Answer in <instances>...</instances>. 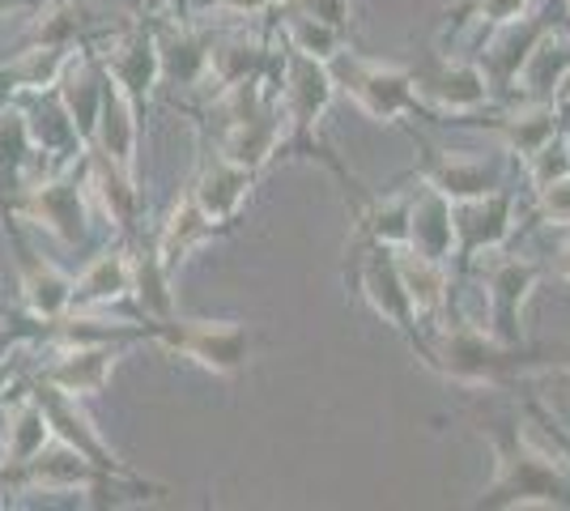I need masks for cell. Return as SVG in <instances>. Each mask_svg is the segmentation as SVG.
Masks as SVG:
<instances>
[{
    "label": "cell",
    "instance_id": "obj_1",
    "mask_svg": "<svg viewBox=\"0 0 570 511\" xmlns=\"http://www.w3.org/2000/svg\"><path fill=\"white\" fill-rule=\"evenodd\" d=\"M0 490L13 494H90V503L107 508V503H141V499H158L167 494V487L145 482L141 473H107L90 464L86 456H77L72 448H65L51 435V443L30 456L26 464H0Z\"/></svg>",
    "mask_w": 570,
    "mask_h": 511
},
{
    "label": "cell",
    "instance_id": "obj_2",
    "mask_svg": "<svg viewBox=\"0 0 570 511\" xmlns=\"http://www.w3.org/2000/svg\"><path fill=\"white\" fill-rule=\"evenodd\" d=\"M0 209L22 218L35 230H48L60 247H86L90 244V188H86V154L77 163L48 170L39 179L22 184L18 193L0 196Z\"/></svg>",
    "mask_w": 570,
    "mask_h": 511
},
{
    "label": "cell",
    "instance_id": "obj_3",
    "mask_svg": "<svg viewBox=\"0 0 570 511\" xmlns=\"http://www.w3.org/2000/svg\"><path fill=\"white\" fill-rule=\"evenodd\" d=\"M499 482L481 499V508H570V482L562 478V456L528 448L520 431H494Z\"/></svg>",
    "mask_w": 570,
    "mask_h": 511
},
{
    "label": "cell",
    "instance_id": "obj_4",
    "mask_svg": "<svg viewBox=\"0 0 570 511\" xmlns=\"http://www.w3.org/2000/svg\"><path fill=\"white\" fill-rule=\"evenodd\" d=\"M336 81L324 60L303 56V51L285 48L282 56V120L289 124V137H282V149H298V154H320L315 146V128L324 120L328 102H333Z\"/></svg>",
    "mask_w": 570,
    "mask_h": 511
},
{
    "label": "cell",
    "instance_id": "obj_5",
    "mask_svg": "<svg viewBox=\"0 0 570 511\" xmlns=\"http://www.w3.org/2000/svg\"><path fill=\"white\" fill-rule=\"evenodd\" d=\"M158 345L191 358L214 375H238L252 358V328L238 320H167L158 324Z\"/></svg>",
    "mask_w": 570,
    "mask_h": 511
},
{
    "label": "cell",
    "instance_id": "obj_6",
    "mask_svg": "<svg viewBox=\"0 0 570 511\" xmlns=\"http://www.w3.org/2000/svg\"><path fill=\"white\" fill-rule=\"evenodd\" d=\"M422 354H426L430 366H439L443 375L464 380V384H499L502 375H511V371H520L528 363L520 350H507L499 337L485 341L469 324L443 333L434 345H422Z\"/></svg>",
    "mask_w": 570,
    "mask_h": 511
},
{
    "label": "cell",
    "instance_id": "obj_7",
    "mask_svg": "<svg viewBox=\"0 0 570 511\" xmlns=\"http://www.w3.org/2000/svg\"><path fill=\"white\" fill-rule=\"evenodd\" d=\"M328 73L375 120H392V116H404V111H417V90H413V77L404 73V69H387V65H375V60H357V56L336 51L333 60H328Z\"/></svg>",
    "mask_w": 570,
    "mask_h": 511
},
{
    "label": "cell",
    "instance_id": "obj_8",
    "mask_svg": "<svg viewBox=\"0 0 570 511\" xmlns=\"http://www.w3.org/2000/svg\"><path fill=\"white\" fill-rule=\"evenodd\" d=\"M0 218H4V235L13 244V256H18V291H22L26 312L39 324L65 316L72 307V277L56 261L35 252V244L22 230V218H13L9 209H0Z\"/></svg>",
    "mask_w": 570,
    "mask_h": 511
},
{
    "label": "cell",
    "instance_id": "obj_9",
    "mask_svg": "<svg viewBox=\"0 0 570 511\" xmlns=\"http://www.w3.org/2000/svg\"><path fill=\"white\" fill-rule=\"evenodd\" d=\"M95 51L98 60H102V69H107V77L145 111V102L163 86V60H158V35H154V26L145 22L128 26L107 48L95 43Z\"/></svg>",
    "mask_w": 570,
    "mask_h": 511
},
{
    "label": "cell",
    "instance_id": "obj_10",
    "mask_svg": "<svg viewBox=\"0 0 570 511\" xmlns=\"http://www.w3.org/2000/svg\"><path fill=\"white\" fill-rule=\"evenodd\" d=\"M35 396H39V405H43V414H48L51 435L60 439L65 448H72L77 456H86V461L98 464V469H107V473H132L128 461H119L116 448L98 435V426L90 422L86 405H81L77 396L51 389V384H43V380H35Z\"/></svg>",
    "mask_w": 570,
    "mask_h": 511
},
{
    "label": "cell",
    "instance_id": "obj_11",
    "mask_svg": "<svg viewBox=\"0 0 570 511\" xmlns=\"http://www.w3.org/2000/svg\"><path fill=\"white\" fill-rule=\"evenodd\" d=\"M102 77H107V69H102ZM137 146H141V107L107 77L90 149H95L98 158H107L111 167H119L124 175L137 179Z\"/></svg>",
    "mask_w": 570,
    "mask_h": 511
},
{
    "label": "cell",
    "instance_id": "obj_12",
    "mask_svg": "<svg viewBox=\"0 0 570 511\" xmlns=\"http://www.w3.org/2000/svg\"><path fill=\"white\" fill-rule=\"evenodd\" d=\"M18 98V107H22L26 116V128H30V146L39 154V163L48 158V170L65 167V163H77L86 146H81V137H77V128H72L69 111H65V102L56 98V86L51 90H30V95H13Z\"/></svg>",
    "mask_w": 570,
    "mask_h": 511
},
{
    "label": "cell",
    "instance_id": "obj_13",
    "mask_svg": "<svg viewBox=\"0 0 570 511\" xmlns=\"http://www.w3.org/2000/svg\"><path fill=\"white\" fill-rule=\"evenodd\" d=\"M128 345H77V350H56V358L43 363L39 380L51 389L69 392L77 401H90L111 384L119 358Z\"/></svg>",
    "mask_w": 570,
    "mask_h": 511
},
{
    "label": "cell",
    "instance_id": "obj_14",
    "mask_svg": "<svg viewBox=\"0 0 570 511\" xmlns=\"http://www.w3.org/2000/svg\"><path fill=\"white\" fill-rule=\"evenodd\" d=\"M102 60H98L95 43H81V48L69 56L65 73L56 81V98L65 102L72 128L81 137V146L90 149L95 141V124H98V107H102Z\"/></svg>",
    "mask_w": 570,
    "mask_h": 511
},
{
    "label": "cell",
    "instance_id": "obj_15",
    "mask_svg": "<svg viewBox=\"0 0 570 511\" xmlns=\"http://www.w3.org/2000/svg\"><path fill=\"white\" fill-rule=\"evenodd\" d=\"M252 184H256V170L238 167L230 158H222V154H205V163H200V175H196V184H191V196H196V205L205 209V218L222 226V230H230V222L238 218V209H243V200L252 193Z\"/></svg>",
    "mask_w": 570,
    "mask_h": 511
},
{
    "label": "cell",
    "instance_id": "obj_16",
    "mask_svg": "<svg viewBox=\"0 0 570 511\" xmlns=\"http://www.w3.org/2000/svg\"><path fill=\"white\" fill-rule=\"evenodd\" d=\"M132 291V247L107 244L90 265L81 268V277H72V312H102Z\"/></svg>",
    "mask_w": 570,
    "mask_h": 511
},
{
    "label": "cell",
    "instance_id": "obj_17",
    "mask_svg": "<svg viewBox=\"0 0 570 511\" xmlns=\"http://www.w3.org/2000/svg\"><path fill=\"white\" fill-rule=\"evenodd\" d=\"M282 124H285L282 102L273 98L256 116H247V120H238V124H226V128H222V141H217V154L238 163V167L261 170L273 154H282Z\"/></svg>",
    "mask_w": 570,
    "mask_h": 511
},
{
    "label": "cell",
    "instance_id": "obj_18",
    "mask_svg": "<svg viewBox=\"0 0 570 511\" xmlns=\"http://www.w3.org/2000/svg\"><path fill=\"white\" fill-rule=\"evenodd\" d=\"M98 39V18L86 0H43L30 9L26 43L39 48H81Z\"/></svg>",
    "mask_w": 570,
    "mask_h": 511
},
{
    "label": "cell",
    "instance_id": "obj_19",
    "mask_svg": "<svg viewBox=\"0 0 570 511\" xmlns=\"http://www.w3.org/2000/svg\"><path fill=\"white\" fill-rule=\"evenodd\" d=\"M371 244V239H366ZM362 294L371 298V307L380 312L387 324H396L401 333H417V312L409 303V294L401 286V273H396V256L387 252V244H371V256L362 261Z\"/></svg>",
    "mask_w": 570,
    "mask_h": 511
},
{
    "label": "cell",
    "instance_id": "obj_20",
    "mask_svg": "<svg viewBox=\"0 0 570 511\" xmlns=\"http://www.w3.org/2000/svg\"><path fill=\"white\" fill-rule=\"evenodd\" d=\"M51 443V422L35 389H13V405H4V452L0 464H26Z\"/></svg>",
    "mask_w": 570,
    "mask_h": 511
},
{
    "label": "cell",
    "instance_id": "obj_21",
    "mask_svg": "<svg viewBox=\"0 0 570 511\" xmlns=\"http://www.w3.org/2000/svg\"><path fill=\"white\" fill-rule=\"evenodd\" d=\"M541 268L528 261H494L490 265V303H494V337L502 345L520 341V307L528 291L537 286Z\"/></svg>",
    "mask_w": 570,
    "mask_h": 511
},
{
    "label": "cell",
    "instance_id": "obj_22",
    "mask_svg": "<svg viewBox=\"0 0 570 511\" xmlns=\"http://www.w3.org/2000/svg\"><path fill=\"white\" fill-rule=\"evenodd\" d=\"M460 209H452V226L460 235V252L476 256L481 247H499L511 230V196L507 193H485L476 200H455Z\"/></svg>",
    "mask_w": 570,
    "mask_h": 511
},
{
    "label": "cell",
    "instance_id": "obj_23",
    "mask_svg": "<svg viewBox=\"0 0 570 511\" xmlns=\"http://www.w3.org/2000/svg\"><path fill=\"white\" fill-rule=\"evenodd\" d=\"M154 35H158L163 81H170V86H196V81L209 77V48H214L209 30L170 26V30H154Z\"/></svg>",
    "mask_w": 570,
    "mask_h": 511
},
{
    "label": "cell",
    "instance_id": "obj_24",
    "mask_svg": "<svg viewBox=\"0 0 570 511\" xmlns=\"http://www.w3.org/2000/svg\"><path fill=\"white\" fill-rule=\"evenodd\" d=\"M86 188L90 196H98V205L107 209V218L116 222V230L128 239L137 226V209H141V188L132 175H124L119 167H111L107 158H98L95 149H86Z\"/></svg>",
    "mask_w": 570,
    "mask_h": 511
},
{
    "label": "cell",
    "instance_id": "obj_25",
    "mask_svg": "<svg viewBox=\"0 0 570 511\" xmlns=\"http://www.w3.org/2000/svg\"><path fill=\"white\" fill-rule=\"evenodd\" d=\"M214 235H222V226H214V222L205 218V209L196 205V196H191V188H188V193L175 200L170 218L163 222V230H158V239H154V252H158V261L167 265V273H175V268L188 261L191 247L209 244Z\"/></svg>",
    "mask_w": 570,
    "mask_h": 511
},
{
    "label": "cell",
    "instance_id": "obj_26",
    "mask_svg": "<svg viewBox=\"0 0 570 511\" xmlns=\"http://www.w3.org/2000/svg\"><path fill=\"white\" fill-rule=\"evenodd\" d=\"M77 48H39V43H22L18 56H9L0 65V98L9 95H30V90H51L69 56Z\"/></svg>",
    "mask_w": 570,
    "mask_h": 511
},
{
    "label": "cell",
    "instance_id": "obj_27",
    "mask_svg": "<svg viewBox=\"0 0 570 511\" xmlns=\"http://www.w3.org/2000/svg\"><path fill=\"white\" fill-rule=\"evenodd\" d=\"M39 163V154L30 146V128L18 107V98H0V196L18 193L26 170Z\"/></svg>",
    "mask_w": 570,
    "mask_h": 511
},
{
    "label": "cell",
    "instance_id": "obj_28",
    "mask_svg": "<svg viewBox=\"0 0 570 511\" xmlns=\"http://www.w3.org/2000/svg\"><path fill=\"white\" fill-rule=\"evenodd\" d=\"M128 294L137 298V307H141L145 320H154V324H167V320H175L170 273H167V265L158 261L154 244L132 247V291H128Z\"/></svg>",
    "mask_w": 570,
    "mask_h": 511
},
{
    "label": "cell",
    "instance_id": "obj_29",
    "mask_svg": "<svg viewBox=\"0 0 570 511\" xmlns=\"http://www.w3.org/2000/svg\"><path fill=\"white\" fill-rule=\"evenodd\" d=\"M452 239H455L452 205H448V196L430 188V193L422 196V200H413V209H409V244H413V252L439 261V256L452 252Z\"/></svg>",
    "mask_w": 570,
    "mask_h": 511
},
{
    "label": "cell",
    "instance_id": "obj_30",
    "mask_svg": "<svg viewBox=\"0 0 570 511\" xmlns=\"http://www.w3.org/2000/svg\"><path fill=\"white\" fill-rule=\"evenodd\" d=\"M426 179L434 193H443L448 200H476V196L494 193V175L476 163L452 158V154H439L426 149Z\"/></svg>",
    "mask_w": 570,
    "mask_h": 511
},
{
    "label": "cell",
    "instance_id": "obj_31",
    "mask_svg": "<svg viewBox=\"0 0 570 511\" xmlns=\"http://www.w3.org/2000/svg\"><path fill=\"white\" fill-rule=\"evenodd\" d=\"M264 65H268V51L261 39H247V35H230V39L209 48V77H214L217 90L247 81V77H261Z\"/></svg>",
    "mask_w": 570,
    "mask_h": 511
},
{
    "label": "cell",
    "instance_id": "obj_32",
    "mask_svg": "<svg viewBox=\"0 0 570 511\" xmlns=\"http://www.w3.org/2000/svg\"><path fill=\"white\" fill-rule=\"evenodd\" d=\"M422 90L452 111H473L490 98V81H485V69H476V65H448V69L430 73Z\"/></svg>",
    "mask_w": 570,
    "mask_h": 511
},
{
    "label": "cell",
    "instance_id": "obj_33",
    "mask_svg": "<svg viewBox=\"0 0 570 511\" xmlns=\"http://www.w3.org/2000/svg\"><path fill=\"white\" fill-rule=\"evenodd\" d=\"M396 273H401V286L413 303L417 316H430L443 307V294H448V282H443V268L439 261H430L422 252H401L396 256Z\"/></svg>",
    "mask_w": 570,
    "mask_h": 511
},
{
    "label": "cell",
    "instance_id": "obj_34",
    "mask_svg": "<svg viewBox=\"0 0 570 511\" xmlns=\"http://www.w3.org/2000/svg\"><path fill=\"white\" fill-rule=\"evenodd\" d=\"M499 128H502V137H507V146L532 163V158L558 137V111L541 102V107H528L520 116H507Z\"/></svg>",
    "mask_w": 570,
    "mask_h": 511
},
{
    "label": "cell",
    "instance_id": "obj_35",
    "mask_svg": "<svg viewBox=\"0 0 570 511\" xmlns=\"http://www.w3.org/2000/svg\"><path fill=\"white\" fill-rule=\"evenodd\" d=\"M289 18H285V48L303 51V56H315V60H333L336 51H341V30L328 22H320V18H307V13H294V9H285Z\"/></svg>",
    "mask_w": 570,
    "mask_h": 511
},
{
    "label": "cell",
    "instance_id": "obj_36",
    "mask_svg": "<svg viewBox=\"0 0 570 511\" xmlns=\"http://www.w3.org/2000/svg\"><path fill=\"white\" fill-rule=\"evenodd\" d=\"M541 214H546L553 226H570V170L541 184Z\"/></svg>",
    "mask_w": 570,
    "mask_h": 511
},
{
    "label": "cell",
    "instance_id": "obj_37",
    "mask_svg": "<svg viewBox=\"0 0 570 511\" xmlns=\"http://www.w3.org/2000/svg\"><path fill=\"white\" fill-rule=\"evenodd\" d=\"M285 9L294 13H307V18H320V22L345 30L350 26V0H282Z\"/></svg>",
    "mask_w": 570,
    "mask_h": 511
},
{
    "label": "cell",
    "instance_id": "obj_38",
    "mask_svg": "<svg viewBox=\"0 0 570 511\" xmlns=\"http://www.w3.org/2000/svg\"><path fill=\"white\" fill-rule=\"evenodd\" d=\"M523 9H528V0H473L476 18H485V22H494V26L520 22Z\"/></svg>",
    "mask_w": 570,
    "mask_h": 511
},
{
    "label": "cell",
    "instance_id": "obj_39",
    "mask_svg": "<svg viewBox=\"0 0 570 511\" xmlns=\"http://www.w3.org/2000/svg\"><path fill=\"white\" fill-rule=\"evenodd\" d=\"M217 9H226V13H238V18H256L264 9H273V4H282V0H214Z\"/></svg>",
    "mask_w": 570,
    "mask_h": 511
},
{
    "label": "cell",
    "instance_id": "obj_40",
    "mask_svg": "<svg viewBox=\"0 0 570 511\" xmlns=\"http://www.w3.org/2000/svg\"><path fill=\"white\" fill-rule=\"evenodd\" d=\"M13 389H18V363H0V405L9 401Z\"/></svg>",
    "mask_w": 570,
    "mask_h": 511
},
{
    "label": "cell",
    "instance_id": "obj_41",
    "mask_svg": "<svg viewBox=\"0 0 570 511\" xmlns=\"http://www.w3.org/2000/svg\"><path fill=\"white\" fill-rule=\"evenodd\" d=\"M35 4H43V0H0V18H9V13H30Z\"/></svg>",
    "mask_w": 570,
    "mask_h": 511
},
{
    "label": "cell",
    "instance_id": "obj_42",
    "mask_svg": "<svg viewBox=\"0 0 570 511\" xmlns=\"http://www.w3.org/2000/svg\"><path fill=\"white\" fill-rule=\"evenodd\" d=\"M553 268H558L562 277H570V244L562 247V252H558V265H553Z\"/></svg>",
    "mask_w": 570,
    "mask_h": 511
},
{
    "label": "cell",
    "instance_id": "obj_43",
    "mask_svg": "<svg viewBox=\"0 0 570 511\" xmlns=\"http://www.w3.org/2000/svg\"><path fill=\"white\" fill-rule=\"evenodd\" d=\"M558 90H562V98H570V73L562 77V81H558Z\"/></svg>",
    "mask_w": 570,
    "mask_h": 511
},
{
    "label": "cell",
    "instance_id": "obj_44",
    "mask_svg": "<svg viewBox=\"0 0 570 511\" xmlns=\"http://www.w3.org/2000/svg\"><path fill=\"white\" fill-rule=\"evenodd\" d=\"M558 384H562V396H567V401H570V371H567V375H562V380H558Z\"/></svg>",
    "mask_w": 570,
    "mask_h": 511
}]
</instances>
